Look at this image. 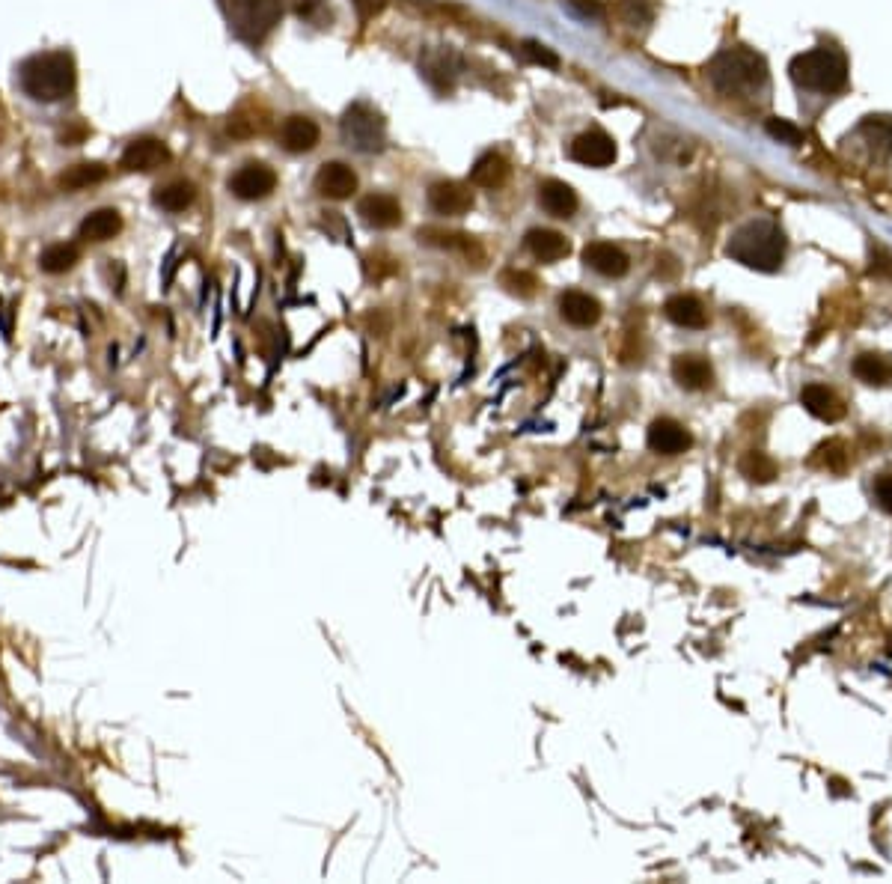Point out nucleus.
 <instances>
[{
	"instance_id": "1",
	"label": "nucleus",
	"mask_w": 892,
	"mask_h": 884,
	"mask_svg": "<svg viewBox=\"0 0 892 884\" xmlns=\"http://www.w3.org/2000/svg\"><path fill=\"white\" fill-rule=\"evenodd\" d=\"M78 69L69 51H45L33 54L18 66V87L27 99L51 105L63 102L75 93Z\"/></svg>"
},
{
	"instance_id": "2",
	"label": "nucleus",
	"mask_w": 892,
	"mask_h": 884,
	"mask_svg": "<svg viewBox=\"0 0 892 884\" xmlns=\"http://www.w3.org/2000/svg\"><path fill=\"white\" fill-rule=\"evenodd\" d=\"M711 87L723 96H759L768 90V63L750 48H726L705 69Z\"/></svg>"
},
{
	"instance_id": "3",
	"label": "nucleus",
	"mask_w": 892,
	"mask_h": 884,
	"mask_svg": "<svg viewBox=\"0 0 892 884\" xmlns=\"http://www.w3.org/2000/svg\"><path fill=\"white\" fill-rule=\"evenodd\" d=\"M726 256L741 262L744 268L753 271H780L782 259H785V233L780 224L768 221V218H756L747 221L744 227H738L726 245Z\"/></svg>"
},
{
	"instance_id": "4",
	"label": "nucleus",
	"mask_w": 892,
	"mask_h": 884,
	"mask_svg": "<svg viewBox=\"0 0 892 884\" xmlns=\"http://www.w3.org/2000/svg\"><path fill=\"white\" fill-rule=\"evenodd\" d=\"M788 75L794 87L806 93L836 96L848 87V60L833 45H818L803 54H797L788 66Z\"/></svg>"
},
{
	"instance_id": "5",
	"label": "nucleus",
	"mask_w": 892,
	"mask_h": 884,
	"mask_svg": "<svg viewBox=\"0 0 892 884\" xmlns=\"http://www.w3.org/2000/svg\"><path fill=\"white\" fill-rule=\"evenodd\" d=\"M339 131H342V140L354 152H363V155L381 152L387 146V126H384L381 114L375 108H369L366 102H357L342 114Z\"/></svg>"
},
{
	"instance_id": "6",
	"label": "nucleus",
	"mask_w": 892,
	"mask_h": 884,
	"mask_svg": "<svg viewBox=\"0 0 892 884\" xmlns=\"http://www.w3.org/2000/svg\"><path fill=\"white\" fill-rule=\"evenodd\" d=\"M283 18L280 0H232L229 21L244 42H262Z\"/></svg>"
},
{
	"instance_id": "7",
	"label": "nucleus",
	"mask_w": 892,
	"mask_h": 884,
	"mask_svg": "<svg viewBox=\"0 0 892 884\" xmlns=\"http://www.w3.org/2000/svg\"><path fill=\"white\" fill-rule=\"evenodd\" d=\"M229 194L244 200V203H256V200H265L274 194L277 188V173L268 167V164H259V161H250L244 167H238L232 176H229Z\"/></svg>"
},
{
	"instance_id": "8",
	"label": "nucleus",
	"mask_w": 892,
	"mask_h": 884,
	"mask_svg": "<svg viewBox=\"0 0 892 884\" xmlns=\"http://www.w3.org/2000/svg\"><path fill=\"white\" fill-rule=\"evenodd\" d=\"M568 155L583 167H610L616 161V140L601 128H589L574 137Z\"/></svg>"
},
{
	"instance_id": "9",
	"label": "nucleus",
	"mask_w": 892,
	"mask_h": 884,
	"mask_svg": "<svg viewBox=\"0 0 892 884\" xmlns=\"http://www.w3.org/2000/svg\"><path fill=\"white\" fill-rule=\"evenodd\" d=\"M170 161V149L164 140L158 137H137L125 146L122 158H119V167L128 170V173H152L158 167H164Z\"/></svg>"
},
{
	"instance_id": "10",
	"label": "nucleus",
	"mask_w": 892,
	"mask_h": 884,
	"mask_svg": "<svg viewBox=\"0 0 892 884\" xmlns=\"http://www.w3.org/2000/svg\"><path fill=\"white\" fill-rule=\"evenodd\" d=\"M429 209L444 218H461L473 209V191L464 182H452V179L435 182L429 188Z\"/></svg>"
},
{
	"instance_id": "11",
	"label": "nucleus",
	"mask_w": 892,
	"mask_h": 884,
	"mask_svg": "<svg viewBox=\"0 0 892 884\" xmlns=\"http://www.w3.org/2000/svg\"><path fill=\"white\" fill-rule=\"evenodd\" d=\"M646 444H649V450L658 453V456H678V453L690 450L693 438H690V432H687L678 420H672V417H658V420L649 426V432H646Z\"/></svg>"
},
{
	"instance_id": "12",
	"label": "nucleus",
	"mask_w": 892,
	"mask_h": 884,
	"mask_svg": "<svg viewBox=\"0 0 892 884\" xmlns=\"http://www.w3.org/2000/svg\"><path fill=\"white\" fill-rule=\"evenodd\" d=\"M357 215L372 230H393L402 224V203L393 194H369L357 203Z\"/></svg>"
},
{
	"instance_id": "13",
	"label": "nucleus",
	"mask_w": 892,
	"mask_h": 884,
	"mask_svg": "<svg viewBox=\"0 0 892 884\" xmlns=\"http://www.w3.org/2000/svg\"><path fill=\"white\" fill-rule=\"evenodd\" d=\"M601 301L592 298L589 292L580 289H568L559 295V316L571 325V328H595L601 319Z\"/></svg>"
},
{
	"instance_id": "14",
	"label": "nucleus",
	"mask_w": 892,
	"mask_h": 884,
	"mask_svg": "<svg viewBox=\"0 0 892 884\" xmlns=\"http://www.w3.org/2000/svg\"><path fill=\"white\" fill-rule=\"evenodd\" d=\"M583 262L595 271V274H601V277H625L628 274V268H631V259H628V253L622 251V248H616V245H610V242H592V245H586L583 248Z\"/></svg>"
},
{
	"instance_id": "15",
	"label": "nucleus",
	"mask_w": 892,
	"mask_h": 884,
	"mask_svg": "<svg viewBox=\"0 0 892 884\" xmlns=\"http://www.w3.org/2000/svg\"><path fill=\"white\" fill-rule=\"evenodd\" d=\"M316 191L328 200H348L357 191V173L342 161H328L316 173Z\"/></svg>"
},
{
	"instance_id": "16",
	"label": "nucleus",
	"mask_w": 892,
	"mask_h": 884,
	"mask_svg": "<svg viewBox=\"0 0 892 884\" xmlns=\"http://www.w3.org/2000/svg\"><path fill=\"white\" fill-rule=\"evenodd\" d=\"M854 140H860L863 149L878 161L892 158V117H866L854 131Z\"/></svg>"
},
{
	"instance_id": "17",
	"label": "nucleus",
	"mask_w": 892,
	"mask_h": 884,
	"mask_svg": "<svg viewBox=\"0 0 892 884\" xmlns=\"http://www.w3.org/2000/svg\"><path fill=\"white\" fill-rule=\"evenodd\" d=\"M800 405H803L812 417H818V420H824V423H839V420L845 417V405H842V399H839L830 387H824V384H806V387L800 390Z\"/></svg>"
},
{
	"instance_id": "18",
	"label": "nucleus",
	"mask_w": 892,
	"mask_h": 884,
	"mask_svg": "<svg viewBox=\"0 0 892 884\" xmlns=\"http://www.w3.org/2000/svg\"><path fill=\"white\" fill-rule=\"evenodd\" d=\"M539 206H542L551 218L568 221V218H574L580 200H577V194H574L571 185H565V182H559V179H545V182L539 185Z\"/></svg>"
},
{
	"instance_id": "19",
	"label": "nucleus",
	"mask_w": 892,
	"mask_h": 884,
	"mask_svg": "<svg viewBox=\"0 0 892 884\" xmlns=\"http://www.w3.org/2000/svg\"><path fill=\"white\" fill-rule=\"evenodd\" d=\"M319 137H322L319 126H316L310 117H301V114L289 117V120L280 126V146H283L286 152H295V155L316 149V146H319Z\"/></svg>"
},
{
	"instance_id": "20",
	"label": "nucleus",
	"mask_w": 892,
	"mask_h": 884,
	"mask_svg": "<svg viewBox=\"0 0 892 884\" xmlns=\"http://www.w3.org/2000/svg\"><path fill=\"white\" fill-rule=\"evenodd\" d=\"M672 379L684 390H705L714 384V370L702 355H678L672 361Z\"/></svg>"
},
{
	"instance_id": "21",
	"label": "nucleus",
	"mask_w": 892,
	"mask_h": 884,
	"mask_svg": "<svg viewBox=\"0 0 892 884\" xmlns=\"http://www.w3.org/2000/svg\"><path fill=\"white\" fill-rule=\"evenodd\" d=\"M420 72L426 75V81L435 87V90H452L455 84V75L461 72V60L449 51H429L423 60H420Z\"/></svg>"
},
{
	"instance_id": "22",
	"label": "nucleus",
	"mask_w": 892,
	"mask_h": 884,
	"mask_svg": "<svg viewBox=\"0 0 892 884\" xmlns=\"http://www.w3.org/2000/svg\"><path fill=\"white\" fill-rule=\"evenodd\" d=\"M664 313H667V319L672 325H678V328H687V331H702L705 325H708V316H705V307H702V301L699 298H693V295H672L667 298V304H664Z\"/></svg>"
},
{
	"instance_id": "23",
	"label": "nucleus",
	"mask_w": 892,
	"mask_h": 884,
	"mask_svg": "<svg viewBox=\"0 0 892 884\" xmlns=\"http://www.w3.org/2000/svg\"><path fill=\"white\" fill-rule=\"evenodd\" d=\"M524 245H527V251L533 253L539 262H559V259H565L568 251H571L568 239L562 233H557V230H548V227L530 230L524 236Z\"/></svg>"
},
{
	"instance_id": "24",
	"label": "nucleus",
	"mask_w": 892,
	"mask_h": 884,
	"mask_svg": "<svg viewBox=\"0 0 892 884\" xmlns=\"http://www.w3.org/2000/svg\"><path fill=\"white\" fill-rule=\"evenodd\" d=\"M122 230V215L116 209H96L78 224V239L84 242H111Z\"/></svg>"
},
{
	"instance_id": "25",
	"label": "nucleus",
	"mask_w": 892,
	"mask_h": 884,
	"mask_svg": "<svg viewBox=\"0 0 892 884\" xmlns=\"http://www.w3.org/2000/svg\"><path fill=\"white\" fill-rule=\"evenodd\" d=\"M506 179H509V164L500 152H482L470 167V182L479 188L494 191V188L506 185Z\"/></svg>"
},
{
	"instance_id": "26",
	"label": "nucleus",
	"mask_w": 892,
	"mask_h": 884,
	"mask_svg": "<svg viewBox=\"0 0 892 884\" xmlns=\"http://www.w3.org/2000/svg\"><path fill=\"white\" fill-rule=\"evenodd\" d=\"M851 373L869 387H887L892 384V361L881 352H860L851 364Z\"/></svg>"
},
{
	"instance_id": "27",
	"label": "nucleus",
	"mask_w": 892,
	"mask_h": 884,
	"mask_svg": "<svg viewBox=\"0 0 892 884\" xmlns=\"http://www.w3.org/2000/svg\"><path fill=\"white\" fill-rule=\"evenodd\" d=\"M194 197H197V188L191 182H185V179H173L167 185H158L155 194H152L155 206L164 209V212H170V215L185 212L194 203Z\"/></svg>"
},
{
	"instance_id": "28",
	"label": "nucleus",
	"mask_w": 892,
	"mask_h": 884,
	"mask_svg": "<svg viewBox=\"0 0 892 884\" xmlns=\"http://www.w3.org/2000/svg\"><path fill=\"white\" fill-rule=\"evenodd\" d=\"M108 179V167L99 164V161H81L75 167H69L66 173H60V188L63 191H84V188H93L99 182Z\"/></svg>"
},
{
	"instance_id": "29",
	"label": "nucleus",
	"mask_w": 892,
	"mask_h": 884,
	"mask_svg": "<svg viewBox=\"0 0 892 884\" xmlns=\"http://www.w3.org/2000/svg\"><path fill=\"white\" fill-rule=\"evenodd\" d=\"M78 259H81V248L75 242H54L39 253V268L45 274H66L78 265Z\"/></svg>"
},
{
	"instance_id": "30",
	"label": "nucleus",
	"mask_w": 892,
	"mask_h": 884,
	"mask_svg": "<svg viewBox=\"0 0 892 884\" xmlns=\"http://www.w3.org/2000/svg\"><path fill=\"white\" fill-rule=\"evenodd\" d=\"M738 468H741V474L747 477V480H753V483H771L780 471H777V462L768 456V453H762V450H750V453H744V459L738 462Z\"/></svg>"
},
{
	"instance_id": "31",
	"label": "nucleus",
	"mask_w": 892,
	"mask_h": 884,
	"mask_svg": "<svg viewBox=\"0 0 892 884\" xmlns=\"http://www.w3.org/2000/svg\"><path fill=\"white\" fill-rule=\"evenodd\" d=\"M503 286L509 289V292H515V295H521V298H530V295H536V289H539V280H536V274H530V271H506L503 274Z\"/></svg>"
},
{
	"instance_id": "32",
	"label": "nucleus",
	"mask_w": 892,
	"mask_h": 884,
	"mask_svg": "<svg viewBox=\"0 0 892 884\" xmlns=\"http://www.w3.org/2000/svg\"><path fill=\"white\" fill-rule=\"evenodd\" d=\"M765 131H768V137H774L777 143H785V146H800V140H803V131L782 117H771L765 123Z\"/></svg>"
},
{
	"instance_id": "33",
	"label": "nucleus",
	"mask_w": 892,
	"mask_h": 884,
	"mask_svg": "<svg viewBox=\"0 0 892 884\" xmlns=\"http://www.w3.org/2000/svg\"><path fill=\"white\" fill-rule=\"evenodd\" d=\"M521 54H524V60L536 63V66H545V69H557L559 66L557 54H554L548 45H542V42H533V39L521 42Z\"/></svg>"
},
{
	"instance_id": "34",
	"label": "nucleus",
	"mask_w": 892,
	"mask_h": 884,
	"mask_svg": "<svg viewBox=\"0 0 892 884\" xmlns=\"http://www.w3.org/2000/svg\"><path fill=\"white\" fill-rule=\"evenodd\" d=\"M619 15L631 27H640V24H649L652 21V6H649V0H622L619 3Z\"/></svg>"
},
{
	"instance_id": "35",
	"label": "nucleus",
	"mask_w": 892,
	"mask_h": 884,
	"mask_svg": "<svg viewBox=\"0 0 892 884\" xmlns=\"http://www.w3.org/2000/svg\"><path fill=\"white\" fill-rule=\"evenodd\" d=\"M875 501H878V506H881L884 512H890L892 515V474H881V477L875 480Z\"/></svg>"
},
{
	"instance_id": "36",
	"label": "nucleus",
	"mask_w": 892,
	"mask_h": 884,
	"mask_svg": "<svg viewBox=\"0 0 892 884\" xmlns=\"http://www.w3.org/2000/svg\"><path fill=\"white\" fill-rule=\"evenodd\" d=\"M354 3V9H357V18L360 21H369V18H375L384 6H387V0H351Z\"/></svg>"
},
{
	"instance_id": "37",
	"label": "nucleus",
	"mask_w": 892,
	"mask_h": 884,
	"mask_svg": "<svg viewBox=\"0 0 892 884\" xmlns=\"http://www.w3.org/2000/svg\"><path fill=\"white\" fill-rule=\"evenodd\" d=\"M574 9H580L583 15H592V18H601L604 15V6L598 0H571Z\"/></svg>"
},
{
	"instance_id": "38",
	"label": "nucleus",
	"mask_w": 892,
	"mask_h": 884,
	"mask_svg": "<svg viewBox=\"0 0 892 884\" xmlns=\"http://www.w3.org/2000/svg\"><path fill=\"white\" fill-rule=\"evenodd\" d=\"M322 6V0H298V15L301 18H313V12Z\"/></svg>"
}]
</instances>
